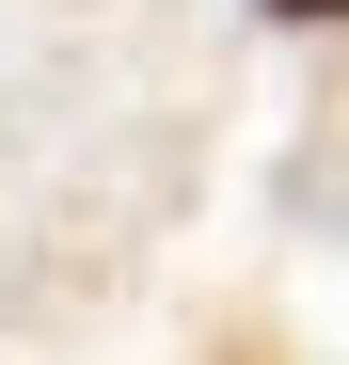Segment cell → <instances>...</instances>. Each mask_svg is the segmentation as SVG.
I'll return each mask as SVG.
<instances>
[{
	"instance_id": "cell-1",
	"label": "cell",
	"mask_w": 349,
	"mask_h": 365,
	"mask_svg": "<svg viewBox=\"0 0 349 365\" xmlns=\"http://www.w3.org/2000/svg\"><path fill=\"white\" fill-rule=\"evenodd\" d=\"M254 16H286V32H349V0H254Z\"/></svg>"
}]
</instances>
